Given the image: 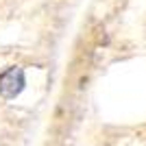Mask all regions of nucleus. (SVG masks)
<instances>
[{"label": "nucleus", "mask_w": 146, "mask_h": 146, "mask_svg": "<svg viewBox=\"0 0 146 146\" xmlns=\"http://www.w3.org/2000/svg\"><path fill=\"white\" fill-rule=\"evenodd\" d=\"M22 90H24V72H22V68H9L0 76V96L15 98Z\"/></svg>", "instance_id": "f257e3e1"}]
</instances>
